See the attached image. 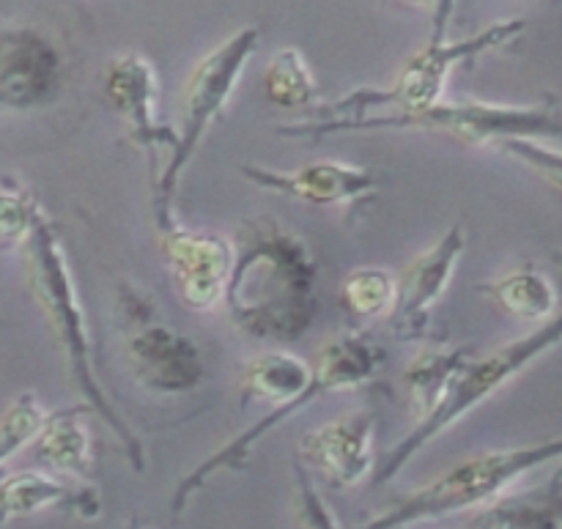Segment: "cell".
Instances as JSON below:
<instances>
[{"label": "cell", "mask_w": 562, "mask_h": 529, "mask_svg": "<svg viewBox=\"0 0 562 529\" xmlns=\"http://www.w3.org/2000/svg\"><path fill=\"white\" fill-rule=\"evenodd\" d=\"M231 245L223 294L231 324L263 344L300 340L318 316V263L305 239L278 217H250Z\"/></svg>", "instance_id": "1"}, {"label": "cell", "mask_w": 562, "mask_h": 529, "mask_svg": "<svg viewBox=\"0 0 562 529\" xmlns=\"http://www.w3.org/2000/svg\"><path fill=\"white\" fill-rule=\"evenodd\" d=\"M22 245H25L27 285H31L33 300L38 302V307L47 316L49 329H53L60 351H64L66 371H69L71 384L86 398L88 409L102 417L110 426V431L119 437L135 472H143L146 459H143L140 439L126 426L124 417L113 409L110 398L104 395L102 384L97 382L86 311L80 305V294H77V283L71 278L69 258H66L64 245H60L58 230H55L53 220L44 214V209H38L36 220H33L31 230H27Z\"/></svg>", "instance_id": "2"}, {"label": "cell", "mask_w": 562, "mask_h": 529, "mask_svg": "<svg viewBox=\"0 0 562 529\" xmlns=\"http://www.w3.org/2000/svg\"><path fill=\"white\" fill-rule=\"evenodd\" d=\"M453 11V0H439L437 3V27L434 38L401 69L395 82L390 88H357L335 102H318L311 108V115L305 124L311 126H329L344 124V121L362 119L371 113H395V110H420L428 104L439 102L448 77L456 66L475 60L477 55L492 53V49L505 47L514 38L525 33V20H503L494 25L483 27L475 36L448 42V16Z\"/></svg>", "instance_id": "3"}, {"label": "cell", "mask_w": 562, "mask_h": 529, "mask_svg": "<svg viewBox=\"0 0 562 529\" xmlns=\"http://www.w3.org/2000/svg\"><path fill=\"white\" fill-rule=\"evenodd\" d=\"M373 130H423L442 132L475 146L505 148L514 140H558L562 126L558 104L549 99L543 104H488V102H434L420 110H395V113H371L344 124L311 126L305 121L274 126L280 137L316 143L340 132Z\"/></svg>", "instance_id": "4"}, {"label": "cell", "mask_w": 562, "mask_h": 529, "mask_svg": "<svg viewBox=\"0 0 562 529\" xmlns=\"http://www.w3.org/2000/svg\"><path fill=\"white\" fill-rule=\"evenodd\" d=\"M562 338V324L560 316L549 318L541 327L532 329L525 338L514 340V344L503 346L499 351H492L486 357H472L459 373L448 382L442 398L437 401L431 412L426 417L417 420V426L384 455L379 464H373V486H384V483L393 481L428 442L439 437V434L448 431L450 426L461 420V417L470 415L475 406H481L483 401H488L492 395H497L510 379L519 376L521 371L532 365L538 357H543L547 351L558 349Z\"/></svg>", "instance_id": "5"}, {"label": "cell", "mask_w": 562, "mask_h": 529, "mask_svg": "<svg viewBox=\"0 0 562 529\" xmlns=\"http://www.w3.org/2000/svg\"><path fill=\"white\" fill-rule=\"evenodd\" d=\"M258 42H261L258 27H241L234 36L225 38L223 44H217L212 53L203 55L195 69H192L184 88V99H181V130L176 132L173 148H170L168 159L159 168L157 181L151 184L154 217H157L159 234L176 225L173 198L176 190H179L181 173L201 148L209 126L223 115L225 104L234 97L247 64L256 55Z\"/></svg>", "instance_id": "6"}, {"label": "cell", "mask_w": 562, "mask_h": 529, "mask_svg": "<svg viewBox=\"0 0 562 529\" xmlns=\"http://www.w3.org/2000/svg\"><path fill=\"white\" fill-rule=\"evenodd\" d=\"M382 362L384 349L376 340L368 338V335L346 333L338 335L335 340H329V344L318 351L316 362L311 365V384H307L296 398H291L289 404L274 406V409L269 412V415H263L256 426L241 431L239 437H234L231 442H225L217 453L209 455L201 466H195V470L179 483V488H176L173 494V503H170L173 514H181V510L190 505V499L206 486L209 477L220 475V472L241 470V466L247 464V459H250L252 448H256L267 434H272L274 428L283 426L291 415L302 412L305 406L316 404L322 395L335 393V390L360 387L368 379L376 376Z\"/></svg>", "instance_id": "7"}, {"label": "cell", "mask_w": 562, "mask_h": 529, "mask_svg": "<svg viewBox=\"0 0 562 529\" xmlns=\"http://www.w3.org/2000/svg\"><path fill=\"white\" fill-rule=\"evenodd\" d=\"M562 455V442L552 439L543 444L514 450H492V453L472 455L459 466L448 470L431 481L428 486L417 488L409 497L401 499L387 514L376 516L360 529H406L420 521H437L445 516L464 514L477 505L492 503L505 492L510 483L530 475L538 466L558 461Z\"/></svg>", "instance_id": "8"}, {"label": "cell", "mask_w": 562, "mask_h": 529, "mask_svg": "<svg viewBox=\"0 0 562 529\" xmlns=\"http://www.w3.org/2000/svg\"><path fill=\"white\" fill-rule=\"evenodd\" d=\"M119 313L124 318V357L130 371L146 390L159 395H181L195 390L206 376V365L187 335L162 324L151 302L124 285L119 294Z\"/></svg>", "instance_id": "9"}, {"label": "cell", "mask_w": 562, "mask_h": 529, "mask_svg": "<svg viewBox=\"0 0 562 529\" xmlns=\"http://www.w3.org/2000/svg\"><path fill=\"white\" fill-rule=\"evenodd\" d=\"M64 86L58 44L33 25L0 27V110L27 113L55 102Z\"/></svg>", "instance_id": "10"}, {"label": "cell", "mask_w": 562, "mask_h": 529, "mask_svg": "<svg viewBox=\"0 0 562 529\" xmlns=\"http://www.w3.org/2000/svg\"><path fill=\"white\" fill-rule=\"evenodd\" d=\"M104 93L115 113L126 121V137L146 151L151 184L159 173V151L170 154L176 130L157 115L159 77L151 60L140 53H121L110 58L104 71Z\"/></svg>", "instance_id": "11"}, {"label": "cell", "mask_w": 562, "mask_h": 529, "mask_svg": "<svg viewBox=\"0 0 562 529\" xmlns=\"http://www.w3.org/2000/svg\"><path fill=\"white\" fill-rule=\"evenodd\" d=\"M467 250L464 225L456 223L442 234V239L417 256L395 280V302L390 311V329L398 340L426 338L434 307L448 291L456 267Z\"/></svg>", "instance_id": "12"}, {"label": "cell", "mask_w": 562, "mask_h": 529, "mask_svg": "<svg viewBox=\"0 0 562 529\" xmlns=\"http://www.w3.org/2000/svg\"><path fill=\"white\" fill-rule=\"evenodd\" d=\"M162 256L176 294L190 311H212L223 302L234 263L231 239L223 234H198L173 225L162 234Z\"/></svg>", "instance_id": "13"}, {"label": "cell", "mask_w": 562, "mask_h": 529, "mask_svg": "<svg viewBox=\"0 0 562 529\" xmlns=\"http://www.w3.org/2000/svg\"><path fill=\"white\" fill-rule=\"evenodd\" d=\"M373 434L376 415L357 409L300 439V459L318 472L329 486L351 488L373 472Z\"/></svg>", "instance_id": "14"}, {"label": "cell", "mask_w": 562, "mask_h": 529, "mask_svg": "<svg viewBox=\"0 0 562 529\" xmlns=\"http://www.w3.org/2000/svg\"><path fill=\"white\" fill-rule=\"evenodd\" d=\"M239 173L258 190L278 192V195L294 198V201L311 203V206H346L376 192L379 181L373 170L357 168V165L324 162L305 165L300 170H272L261 165H241Z\"/></svg>", "instance_id": "15"}, {"label": "cell", "mask_w": 562, "mask_h": 529, "mask_svg": "<svg viewBox=\"0 0 562 529\" xmlns=\"http://www.w3.org/2000/svg\"><path fill=\"white\" fill-rule=\"evenodd\" d=\"M44 508H60L82 519H97L102 514V499L93 488L58 481L47 472H14L0 481V525L25 519Z\"/></svg>", "instance_id": "16"}, {"label": "cell", "mask_w": 562, "mask_h": 529, "mask_svg": "<svg viewBox=\"0 0 562 529\" xmlns=\"http://www.w3.org/2000/svg\"><path fill=\"white\" fill-rule=\"evenodd\" d=\"M91 415L86 404L66 406L44 417L42 428L33 437V453L49 470L75 477H93V442L82 417Z\"/></svg>", "instance_id": "17"}, {"label": "cell", "mask_w": 562, "mask_h": 529, "mask_svg": "<svg viewBox=\"0 0 562 529\" xmlns=\"http://www.w3.org/2000/svg\"><path fill=\"white\" fill-rule=\"evenodd\" d=\"M477 294L492 300L510 318L519 322H549L558 313V289L543 269L525 263L508 274L477 285Z\"/></svg>", "instance_id": "18"}, {"label": "cell", "mask_w": 562, "mask_h": 529, "mask_svg": "<svg viewBox=\"0 0 562 529\" xmlns=\"http://www.w3.org/2000/svg\"><path fill=\"white\" fill-rule=\"evenodd\" d=\"M311 384V365L289 351H267L256 357L250 365L241 371L239 379V401L247 404L280 406L302 393Z\"/></svg>", "instance_id": "19"}, {"label": "cell", "mask_w": 562, "mask_h": 529, "mask_svg": "<svg viewBox=\"0 0 562 529\" xmlns=\"http://www.w3.org/2000/svg\"><path fill=\"white\" fill-rule=\"evenodd\" d=\"M475 357V349L470 346H426L420 354L412 360V365L404 371L406 390H409L412 406H415L417 420L426 417L442 398L445 387L450 379Z\"/></svg>", "instance_id": "20"}, {"label": "cell", "mask_w": 562, "mask_h": 529, "mask_svg": "<svg viewBox=\"0 0 562 529\" xmlns=\"http://www.w3.org/2000/svg\"><path fill=\"white\" fill-rule=\"evenodd\" d=\"M263 91H267L269 102L289 110L313 108L322 102L316 75L307 66L305 55L294 47L278 49L269 58L267 71H263Z\"/></svg>", "instance_id": "21"}, {"label": "cell", "mask_w": 562, "mask_h": 529, "mask_svg": "<svg viewBox=\"0 0 562 529\" xmlns=\"http://www.w3.org/2000/svg\"><path fill=\"white\" fill-rule=\"evenodd\" d=\"M344 305L357 318H379L393 311L395 302V278L384 269L368 267L355 269L340 285Z\"/></svg>", "instance_id": "22"}, {"label": "cell", "mask_w": 562, "mask_h": 529, "mask_svg": "<svg viewBox=\"0 0 562 529\" xmlns=\"http://www.w3.org/2000/svg\"><path fill=\"white\" fill-rule=\"evenodd\" d=\"M47 412L38 404L36 393H22L0 417V464L33 442Z\"/></svg>", "instance_id": "23"}, {"label": "cell", "mask_w": 562, "mask_h": 529, "mask_svg": "<svg viewBox=\"0 0 562 529\" xmlns=\"http://www.w3.org/2000/svg\"><path fill=\"white\" fill-rule=\"evenodd\" d=\"M477 529H560V519L554 505L514 499L488 508Z\"/></svg>", "instance_id": "24"}, {"label": "cell", "mask_w": 562, "mask_h": 529, "mask_svg": "<svg viewBox=\"0 0 562 529\" xmlns=\"http://www.w3.org/2000/svg\"><path fill=\"white\" fill-rule=\"evenodd\" d=\"M38 201L16 181L0 184V241L22 245L38 214Z\"/></svg>", "instance_id": "25"}, {"label": "cell", "mask_w": 562, "mask_h": 529, "mask_svg": "<svg viewBox=\"0 0 562 529\" xmlns=\"http://www.w3.org/2000/svg\"><path fill=\"white\" fill-rule=\"evenodd\" d=\"M296 516H300V525L305 529H340L327 505H324V499L318 497L305 466H296Z\"/></svg>", "instance_id": "26"}, {"label": "cell", "mask_w": 562, "mask_h": 529, "mask_svg": "<svg viewBox=\"0 0 562 529\" xmlns=\"http://www.w3.org/2000/svg\"><path fill=\"white\" fill-rule=\"evenodd\" d=\"M404 3H412V5H437L439 0H404Z\"/></svg>", "instance_id": "27"}]
</instances>
